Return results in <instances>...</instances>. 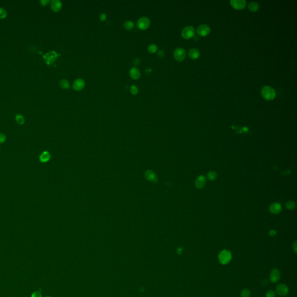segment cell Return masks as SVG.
<instances>
[{"mask_svg":"<svg viewBox=\"0 0 297 297\" xmlns=\"http://www.w3.org/2000/svg\"><path fill=\"white\" fill-rule=\"evenodd\" d=\"M173 56L178 61H182L186 57V51L182 48H177L173 52Z\"/></svg>","mask_w":297,"mask_h":297,"instance_id":"obj_5","label":"cell"},{"mask_svg":"<svg viewBox=\"0 0 297 297\" xmlns=\"http://www.w3.org/2000/svg\"><path fill=\"white\" fill-rule=\"evenodd\" d=\"M5 141H6V136L2 133H0V144L4 143Z\"/></svg>","mask_w":297,"mask_h":297,"instance_id":"obj_29","label":"cell"},{"mask_svg":"<svg viewBox=\"0 0 297 297\" xmlns=\"http://www.w3.org/2000/svg\"><path fill=\"white\" fill-rule=\"evenodd\" d=\"M146 178H147V179L149 180L150 181H151L152 182H155L157 180L155 174L150 171H148L146 173Z\"/></svg>","mask_w":297,"mask_h":297,"instance_id":"obj_18","label":"cell"},{"mask_svg":"<svg viewBox=\"0 0 297 297\" xmlns=\"http://www.w3.org/2000/svg\"><path fill=\"white\" fill-rule=\"evenodd\" d=\"M0 150H1V148H0Z\"/></svg>","mask_w":297,"mask_h":297,"instance_id":"obj_39","label":"cell"},{"mask_svg":"<svg viewBox=\"0 0 297 297\" xmlns=\"http://www.w3.org/2000/svg\"><path fill=\"white\" fill-rule=\"evenodd\" d=\"M292 245H293V246H292V247H293V249H294V252H295V253H296V241L294 242V244H292Z\"/></svg>","mask_w":297,"mask_h":297,"instance_id":"obj_35","label":"cell"},{"mask_svg":"<svg viewBox=\"0 0 297 297\" xmlns=\"http://www.w3.org/2000/svg\"><path fill=\"white\" fill-rule=\"evenodd\" d=\"M288 291H289V289H288V287L285 284H282V283L278 284L276 286V291L277 294L279 296H282V297L286 296L288 293Z\"/></svg>","mask_w":297,"mask_h":297,"instance_id":"obj_6","label":"cell"},{"mask_svg":"<svg viewBox=\"0 0 297 297\" xmlns=\"http://www.w3.org/2000/svg\"><path fill=\"white\" fill-rule=\"evenodd\" d=\"M31 297H42V294L40 292L35 291L32 294Z\"/></svg>","mask_w":297,"mask_h":297,"instance_id":"obj_30","label":"cell"},{"mask_svg":"<svg viewBox=\"0 0 297 297\" xmlns=\"http://www.w3.org/2000/svg\"><path fill=\"white\" fill-rule=\"evenodd\" d=\"M124 28L126 29V30H131L134 27V23L133 21H131V20H126L124 22Z\"/></svg>","mask_w":297,"mask_h":297,"instance_id":"obj_20","label":"cell"},{"mask_svg":"<svg viewBox=\"0 0 297 297\" xmlns=\"http://www.w3.org/2000/svg\"><path fill=\"white\" fill-rule=\"evenodd\" d=\"M85 86V81L82 78H77L76 79L73 84V88L74 90L79 91L81 90L84 88Z\"/></svg>","mask_w":297,"mask_h":297,"instance_id":"obj_10","label":"cell"},{"mask_svg":"<svg viewBox=\"0 0 297 297\" xmlns=\"http://www.w3.org/2000/svg\"><path fill=\"white\" fill-rule=\"evenodd\" d=\"M216 173L213 171H211L208 174V177L210 180H214L216 178Z\"/></svg>","mask_w":297,"mask_h":297,"instance_id":"obj_26","label":"cell"},{"mask_svg":"<svg viewBox=\"0 0 297 297\" xmlns=\"http://www.w3.org/2000/svg\"><path fill=\"white\" fill-rule=\"evenodd\" d=\"M269 210L273 213H278L281 210V206L278 203L274 202L270 206Z\"/></svg>","mask_w":297,"mask_h":297,"instance_id":"obj_15","label":"cell"},{"mask_svg":"<svg viewBox=\"0 0 297 297\" xmlns=\"http://www.w3.org/2000/svg\"><path fill=\"white\" fill-rule=\"evenodd\" d=\"M139 63H140V60H139V59H138V58H136V59L133 60V63H134V64H135V66L138 65Z\"/></svg>","mask_w":297,"mask_h":297,"instance_id":"obj_34","label":"cell"},{"mask_svg":"<svg viewBox=\"0 0 297 297\" xmlns=\"http://www.w3.org/2000/svg\"><path fill=\"white\" fill-rule=\"evenodd\" d=\"M231 6L237 10L243 9L246 5V1L245 0H231L230 1Z\"/></svg>","mask_w":297,"mask_h":297,"instance_id":"obj_9","label":"cell"},{"mask_svg":"<svg viewBox=\"0 0 297 297\" xmlns=\"http://www.w3.org/2000/svg\"><path fill=\"white\" fill-rule=\"evenodd\" d=\"M251 296V291L249 289L247 288L243 289L241 291L240 297H250Z\"/></svg>","mask_w":297,"mask_h":297,"instance_id":"obj_22","label":"cell"},{"mask_svg":"<svg viewBox=\"0 0 297 297\" xmlns=\"http://www.w3.org/2000/svg\"><path fill=\"white\" fill-rule=\"evenodd\" d=\"M285 206H286L287 208H288L289 209H293L295 208V204L293 201H288L286 202Z\"/></svg>","mask_w":297,"mask_h":297,"instance_id":"obj_25","label":"cell"},{"mask_svg":"<svg viewBox=\"0 0 297 297\" xmlns=\"http://www.w3.org/2000/svg\"><path fill=\"white\" fill-rule=\"evenodd\" d=\"M100 19L102 20V21H104L106 19V15L105 13H102L100 15Z\"/></svg>","mask_w":297,"mask_h":297,"instance_id":"obj_32","label":"cell"},{"mask_svg":"<svg viewBox=\"0 0 297 297\" xmlns=\"http://www.w3.org/2000/svg\"><path fill=\"white\" fill-rule=\"evenodd\" d=\"M50 154L48 151H43L39 157V160L42 163H45L49 161L50 158Z\"/></svg>","mask_w":297,"mask_h":297,"instance_id":"obj_13","label":"cell"},{"mask_svg":"<svg viewBox=\"0 0 297 297\" xmlns=\"http://www.w3.org/2000/svg\"><path fill=\"white\" fill-rule=\"evenodd\" d=\"M129 74L130 77L134 79H138L140 76V72L139 70L136 67H133L131 68V69L129 70Z\"/></svg>","mask_w":297,"mask_h":297,"instance_id":"obj_12","label":"cell"},{"mask_svg":"<svg viewBox=\"0 0 297 297\" xmlns=\"http://www.w3.org/2000/svg\"><path fill=\"white\" fill-rule=\"evenodd\" d=\"M211 31L210 27L207 24H201L198 26L197 32L200 36L204 37L209 34Z\"/></svg>","mask_w":297,"mask_h":297,"instance_id":"obj_8","label":"cell"},{"mask_svg":"<svg viewBox=\"0 0 297 297\" xmlns=\"http://www.w3.org/2000/svg\"><path fill=\"white\" fill-rule=\"evenodd\" d=\"M195 34V30L193 26H188L185 27L182 31V37L186 39H190L194 37Z\"/></svg>","mask_w":297,"mask_h":297,"instance_id":"obj_3","label":"cell"},{"mask_svg":"<svg viewBox=\"0 0 297 297\" xmlns=\"http://www.w3.org/2000/svg\"><path fill=\"white\" fill-rule=\"evenodd\" d=\"M231 258V253L227 249H223L221 251L218 255L219 261L222 265H226L229 263L230 262Z\"/></svg>","mask_w":297,"mask_h":297,"instance_id":"obj_2","label":"cell"},{"mask_svg":"<svg viewBox=\"0 0 297 297\" xmlns=\"http://www.w3.org/2000/svg\"><path fill=\"white\" fill-rule=\"evenodd\" d=\"M157 55L160 57H163L164 56V55H165V53H164V52L162 50H160L158 51Z\"/></svg>","mask_w":297,"mask_h":297,"instance_id":"obj_33","label":"cell"},{"mask_svg":"<svg viewBox=\"0 0 297 297\" xmlns=\"http://www.w3.org/2000/svg\"><path fill=\"white\" fill-rule=\"evenodd\" d=\"M49 0H41L40 1V3L42 6H46L49 3Z\"/></svg>","mask_w":297,"mask_h":297,"instance_id":"obj_31","label":"cell"},{"mask_svg":"<svg viewBox=\"0 0 297 297\" xmlns=\"http://www.w3.org/2000/svg\"><path fill=\"white\" fill-rule=\"evenodd\" d=\"M62 7V3L59 0H52L50 2V8L54 12H59Z\"/></svg>","mask_w":297,"mask_h":297,"instance_id":"obj_11","label":"cell"},{"mask_svg":"<svg viewBox=\"0 0 297 297\" xmlns=\"http://www.w3.org/2000/svg\"><path fill=\"white\" fill-rule=\"evenodd\" d=\"M46 297H51V296H46Z\"/></svg>","mask_w":297,"mask_h":297,"instance_id":"obj_38","label":"cell"},{"mask_svg":"<svg viewBox=\"0 0 297 297\" xmlns=\"http://www.w3.org/2000/svg\"><path fill=\"white\" fill-rule=\"evenodd\" d=\"M59 84L63 89H67L70 88V84H69L68 81L65 79H61L59 82Z\"/></svg>","mask_w":297,"mask_h":297,"instance_id":"obj_19","label":"cell"},{"mask_svg":"<svg viewBox=\"0 0 297 297\" xmlns=\"http://www.w3.org/2000/svg\"><path fill=\"white\" fill-rule=\"evenodd\" d=\"M266 297H276V293L273 290H269L266 293Z\"/></svg>","mask_w":297,"mask_h":297,"instance_id":"obj_28","label":"cell"},{"mask_svg":"<svg viewBox=\"0 0 297 297\" xmlns=\"http://www.w3.org/2000/svg\"><path fill=\"white\" fill-rule=\"evenodd\" d=\"M15 120L16 122L19 125H23L24 123V118L21 114H18L15 116Z\"/></svg>","mask_w":297,"mask_h":297,"instance_id":"obj_21","label":"cell"},{"mask_svg":"<svg viewBox=\"0 0 297 297\" xmlns=\"http://www.w3.org/2000/svg\"><path fill=\"white\" fill-rule=\"evenodd\" d=\"M205 177L202 176V175H200L199 176L196 180H195V186L198 189H201L202 188L204 185H205Z\"/></svg>","mask_w":297,"mask_h":297,"instance_id":"obj_16","label":"cell"},{"mask_svg":"<svg viewBox=\"0 0 297 297\" xmlns=\"http://www.w3.org/2000/svg\"><path fill=\"white\" fill-rule=\"evenodd\" d=\"M136 24H137V27L139 29L143 30L147 29L149 27V26L150 24V21L148 17L143 16V17H140L137 20Z\"/></svg>","mask_w":297,"mask_h":297,"instance_id":"obj_4","label":"cell"},{"mask_svg":"<svg viewBox=\"0 0 297 297\" xmlns=\"http://www.w3.org/2000/svg\"><path fill=\"white\" fill-rule=\"evenodd\" d=\"M157 46L155 44H150L148 45L147 49L150 53H154L157 50Z\"/></svg>","mask_w":297,"mask_h":297,"instance_id":"obj_23","label":"cell"},{"mask_svg":"<svg viewBox=\"0 0 297 297\" xmlns=\"http://www.w3.org/2000/svg\"><path fill=\"white\" fill-rule=\"evenodd\" d=\"M130 91L132 94L136 95L138 92V89L135 85H132L130 87Z\"/></svg>","mask_w":297,"mask_h":297,"instance_id":"obj_27","label":"cell"},{"mask_svg":"<svg viewBox=\"0 0 297 297\" xmlns=\"http://www.w3.org/2000/svg\"><path fill=\"white\" fill-rule=\"evenodd\" d=\"M248 9L251 12H256L259 8V5L256 2H249L248 5Z\"/></svg>","mask_w":297,"mask_h":297,"instance_id":"obj_17","label":"cell"},{"mask_svg":"<svg viewBox=\"0 0 297 297\" xmlns=\"http://www.w3.org/2000/svg\"><path fill=\"white\" fill-rule=\"evenodd\" d=\"M269 234L270 236H274L276 234V231L274 230H271L270 232H269Z\"/></svg>","mask_w":297,"mask_h":297,"instance_id":"obj_37","label":"cell"},{"mask_svg":"<svg viewBox=\"0 0 297 297\" xmlns=\"http://www.w3.org/2000/svg\"><path fill=\"white\" fill-rule=\"evenodd\" d=\"M260 93L263 98L266 100H271L276 97L275 90L269 86H264L262 87Z\"/></svg>","mask_w":297,"mask_h":297,"instance_id":"obj_1","label":"cell"},{"mask_svg":"<svg viewBox=\"0 0 297 297\" xmlns=\"http://www.w3.org/2000/svg\"><path fill=\"white\" fill-rule=\"evenodd\" d=\"M6 16H7L6 10L5 9L0 7V19H5Z\"/></svg>","mask_w":297,"mask_h":297,"instance_id":"obj_24","label":"cell"},{"mask_svg":"<svg viewBox=\"0 0 297 297\" xmlns=\"http://www.w3.org/2000/svg\"><path fill=\"white\" fill-rule=\"evenodd\" d=\"M267 283H268V281H267V279H263V280L262 281V283H261V284H262L263 285H265H265H266L267 284Z\"/></svg>","mask_w":297,"mask_h":297,"instance_id":"obj_36","label":"cell"},{"mask_svg":"<svg viewBox=\"0 0 297 297\" xmlns=\"http://www.w3.org/2000/svg\"><path fill=\"white\" fill-rule=\"evenodd\" d=\"M188 55H189V56L190 58H191V59L195 60L199 57V56L200 55V52L197 49L192 48L189 50Z\"/></svg>","mask_w":297,"mask_h":297,"instance_id":"obj_14","label":"cell"},{"mask_svg":"<svg viewBox=\"0 0 297 297\" xmlns=\"http://www.w3.org/2000/svg\"><path fill=\"white\" fill-rule=\"evenodd\" d=\"M281 277V274L280 270L277 268H273L270 273L269 274V279L270 281L273 282L275 283L279 281Z\"/></svg>","mask_w":297,"mask_h":297,"instance_id":"obj_7","label":"cell"}]
</instances>
